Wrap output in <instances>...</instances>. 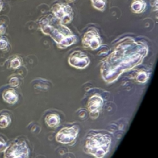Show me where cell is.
Masks as SVG:
<instances>
[{
  "instance_id": "3957f363",
  "label": "cell",
  "mask_w": 158,
  "mask_h": 158,
  "mask_svg": "<svg viewBox=\"0 0 158 158\" xmlns=\"http://www.w3.org/2000/svg\"><path fill=\"white\" fill-rule=\"evenodd\" d=\"M112 139L106 133H93L86 137L85 151L96 158H103L109 152Z\"/></svg>"
},
{
  "instance_id": "d6986e66",
  "label": "cell",
  "mask_w": 158,
  "mask_h": 158,
  "mask_svg": "<svg viewBox=\"0 0 158 158\" xmlns=\"http://www.w3.org/2000/svg\"><path fill=\"white\" fill-rule=\"evenodd\" d=\"M7 144H6V142L5 141V140L3 138H2L0 137V152L1 151H4V150L6 149Z\"/></svg>"
},
{
  "instance_id": "9c48e42d",
  "label": "cell",
  "mask_w": 158,
  "mask_h": 158,
  "mask_svg": "<svg viewBox=\"0 0 158 158\" xmlns=\"http://www.w3.org/2000/svg\"><path fill=\"white\" fill-rule=\"evenodd\" d=\"M103 106V100L101 96L98 94L93 95L87 102V110L91 118L96 119L98 117L99 114L101 111Z\"/></svg>"
},
{
  "instance_id": "e0dca14e",
  "label": "cell",
  "mask_w": 158,
  "mask_h": 158,
  "mask_svg": "<svg viewBox=\"0 0 158 158\" xmlns=\"http://www.w3.org/2000/svg\"><path fill=\"white\" fill-rule=\"evenodd\" d=\"M8 40L5 36H0V50H4L8 47Z\"/></svg>"
},
{
  "instance_id": "52a82bcc",
  "label": "cell",
  "mask_w": 158,
  "mask_h": 158,
  "mask_svg": "<svg viewBox=\"0 0 158 158\" xmlns=\"http://www.w3.org/2000/svg\"><path fill=\"white\" fill-rule=\"evenodd\" d=\"M82 43L86 49L95 50L101 46L102 39L97 29H89L85 32L82 40Z\"/></svg>"
},
{
  "instance_id": "8fae6325",
  "label": "cell",
  "mask_w": 158,
  "mask_h": 158,
  "mask_svg": "<svg viewBox=\"0 0 158 158\" xmlns=\"http://www.w3.org/2000/svg\"><path fill=\"white\" fill-rule=\"evenodd\" d=\"M45 121L48 127L50 128H55L60 125V117L57 114H49L45 118Z\"/></svg>"
},
{
  "instance_id": "ba28073f",
  "label": "cell",
  "mask_w": 158,
  "mask_h": 158,
  "mask_svg": "<svg viewBox=\"0 0 158 158\" xmlns=\"http://www.w3.org/2000/svg\"><path fill=\"white\" fill-rule=\"evenodd\" d=\"M68 63L71 66L77 69H84L89 66L90 60L89 57L81 51H74L69 55Z\"/></svg>"
},
{
  "instance_id": "8992f818",
  "label": "cell",
  "mask_w": 158,
  "mask_h": 158,
  "mask_svg": "<svg viewBox=\"0 0 158 158\" xmlns=\"http://www.w3.org/2000/svg\"><path fill=\"white\" fill-rule=\"evenodd\" d=\"M79 134L77 126L66 127L59 131L56 135V140L62 144H71L75 141Z\"/></svg>"
},
{
  "instance_id": "7402d4cb",
  "label": "cell",
  "mask_w": 158,
  "mask_h": 158,
  "mask_svg": "<svg viewBox=\"0 0 158 158\" xmlns=\"http://www.w3.org/2000/svg\"><path fill=\"white\" fill-rule=\"evenodd\" d=\"M66 1H68V2H72V1H73V0H66Z\"/></svg>"
},
{
  "instance_id": "30bf717a",
  "label": "cell",
  "mask_w": 158,
  "mask_h": 158,
  "mask_svg": "<svg viewBox=\"0 0 158 158\" xmlns=\"http://www.w3.org/2000/svg\"><path fill=\"white\" fill-rule=\"evenodd\" d=\"M2 98L7 103L13 104L18 101V94L14 89H7L2 94Z\"/></svg>"
},
{
  "instance_id": "7c38bea8",
  "label": "cell",
  "mask_w": 158,
  "mask_h": 158,
  "mask_svg": "<svg viewBox=\"0 0 158 158\" xmlns=\"http://www.w3.org/2000/svg\"><path fill=\"white\" fill-rule=\"evenodd\" d=\"M146 9L144 0H134L131 4V9L135 13H141Z\"/></svg>"
},
{
  "instance_id": "4fadbf2b",
  "label": "cell",
  "mask_w": 158,
  "mask_h": 158,
  "mask_svg": "<svg viewBox=\"0 0 158 158\" xmlns=\"http://www.w3.org/2000/svg\"><path fill=\"white\" fill-rule=\"evenodd\" d=\"M149 77H150V74L148 73L147 71L139 70L137 72L134 78H135L136 81H137L138 83H144L148 81V80L149 79Z\"/></svg>"
},
{
  "instance_id": "5bb4252c",
  "label": "cell",
  "mask_w": 158,
  "mask_h": 158,
  "mask_svg": "<svg viewBox=\"0 0 158 158\" xmlns=\"http://www.w3.org/2000/svg\"><path fill=\"white\" fill-rule=\"evenodd\" d=\"M11 123V118L8 114H2L0 115V128L4 129L6 128Z\"/></svg>"
},
{
  "instance_id": "ffe728a7",
  "label": "cell",
  "mask_w": 158,
  "mask_h": 158,
  "mask_svg": "<svg viewBox=\"0 0 158 158\" xmlns=\"http://www.w3.org/2000/svg\"><path fill=\"white\" fill-rule=\"evenodd\" d=\"M6 26L4 24V23H0V35H3L6 32Z\"/></svg>"
},
{
  "instance_id": "7a4b0ae2",
  "label": "cell",
  "mask_w": 158,
  "mask_h": 158,
  "mask_svg": "<svg viewBox=\"0 0 158 158\" xmlns=\"http://www.w3.org/2000/svg\"><path fill=\"white\" fill-rule=\"evenodd\" d=\"M39 26L42 32L50 36L60 49H65L77 42V36L72 31L53 15L43 16L39 22Z\"/></svg>"
},
{
  "instance_id": "277c9868",
  "label": "cell",
  "mask_w": 158,
  "mask_h": 158,
  "mask_svg": "<svg viewBox=\"0 0 158 158\" xmlns=\"http://www.w3.org/2000/svg\"><path fill=\"white\" fill-rule=\"evenodd\" d=\"M29 149L24 140H15L4 150V158H29Z\"/></svg>"
},
{
  "instance_id": "44dd1931",
  "label": "cell",
  "mask_w": 158,
  "mask_h": 158,
  "mask_svg": "<svg viewBox=\"0 0 158 158\" xmlns=\"http://www.w3.org/2000/svg\"><path fill=\"white\" fill-rule=\"evenodd\" d=\"M2 8H3V2H2V0H0V12L2 11Z\"/></svg>"
},
{
  "instance_id": "5b68a950",
  "label": "cell",
  "mask_w": 158,
  "mask_h": 158,
  "mask_svg": "<svg viewBox=\"0 0 158 158\" xmlns=\"http://www.w3.org/2000/svg\"><path fill=\"white\" fill-rule=\"evenodd\" d=\"M52 15L63 24H69L73 19V11L69 5L66 3H56L51 9Z\"/></svg>"
},
{
  "instance_id": "6da1fadb",
  "label": "cell",
  "mask_w": 158,
  "mask_h": 158,
  "mask_svg": "<svg viewBox=\"0 0 158 158\" xmlns=\"http://www.w3.org/2000/svg\"><path fill=\"white\" fill-rule=\"evenodd\" d=\"M145 43L125 37L117 43L114 50L102 61L100 73L108 84L113 83L123 73L141 64L148 53Z\"/></svg>"
},
{
  "instance_id": "ac0fdd59",
  "label": "cell",
  "mask_w": 158,
  "mask_h": 158,
  "mask_svg": "<svg viewBox=\"0 0 158 158\" xmlns=\"http://www.w3.org/2000/svg\"><path fill=\"white\" fill-rule=\"evenodd\" d=\"M9 84L10 86H13V87H15V86H18L19 84V80L17 77H12L9 80Z\"/></svg>"
},
{
  "instance_id": "2e32d148",
  "label": "cell",
  "mask_w": 158,
  "mask_h": 158,
  "mask_svg": "<svg viewBox=\"0 0 158 158\" xmlns=\"http://www.w3.org/2000/svg\"><path fill=\"white\" fill-rule=\"evenodd\" d=\"M22 65L21 59L19 57H15L10 62V67L13 69H16L19 68Z\"/></svg>"
},
{
  "instance_id": "9a60e30c",
  "label": "cell",
  "mask_w": 158,
  "mask_h": 158,
  "mask_svg": "<svg viewBox=\"0 0 158 158\" xmlns=\"http://www.w3.org/2000/svg\"><path fill=\"white\" fill-rule=\"evenodd\" d=\"M93 6L99 11H104L106 6V0H91Z\"/></svg>"
}]
</instances>
